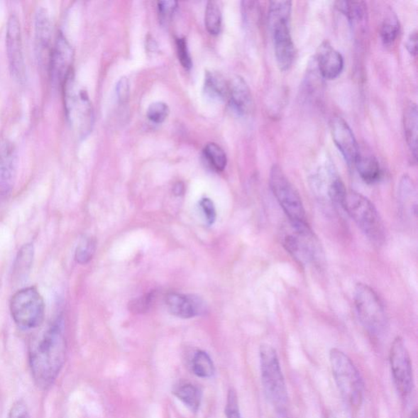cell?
Masks as SVG:
<instances>
[{"label": "cell", "mask_w": 418, "mask_h": 418, "mask_svg": "<svg viewBox=\"0 0 418 418\" xmlns=\"http://www.w3.org/2000/svg\"><path fill=\"white\" fill-rule=\"evenodd\" d=\"M407 50L412 56L416 57L417 54V31H412L406 42Z\"/></svg>", "instance_id": "obj_41"}, {"label": "cell", "mask_w": 418, "mask_h": 418, "mask_svg": "<svg viewBox=\"0 0 418 418\" xmlns=\"http://www.w3.org/2000/svg\"><path fill=\"white\" fill-rule=\"evenodd\" d=\"M67 339L64 324L57 319L35 338L29 348V365L38 387H52L66 362Z\"/></svg>", "instance_id": "obj_1"}, {"label": "cell", "mask_w": 418, "mask_h": 418, "mask_svg": "<svg viewBox=\"0 0 418 418\" xmlns=\"http://www.w3.org/2000/svg\"><path fill=\"white\" fill-rule=\"evenodd\" d=\"M116 92L119 99L121 102L126 101L128 99L129 94L128 81L126 78H122L119 81L116 87Z\"/></svg>", "instance_id": "obj_40"}, {"label": "cell", "mask_w": 418, "mask_h": 418, "mask_svg": "<svg viewBox=\"0 0 418 418\" xmlns=\"http://www.w3.org/2000/svg\"><path fill=\"white\" fill-rule=\"evenodd\" d=\"M409 418H418L417 409L412 412V414H410Z\"/></svg>", "instance_id": "obj_43"}, {"label": "cell", "mask_w": 418, "mask_h": 418, "mask_svg": "<svg viewBox=\"0 0 418 418\" xmlns=\"http://www.w3.org/2000/svg\"><path fill=\"white\" fill-rule=\"evenodd\" d=\"M327 418H341L340 417H339L338 415L334 414H329Z\"/></svg>", "instance_id": "obj_44"}, {"label": "cell", "mask_w": 418, "mask_h": 418, "mask_svg": "<svg viewBox=\"0 0 418 418\" xmlns=\"http://www.w3.org/2000/svg\"><path fill=\"white\" fill-rule=\"evenodd\" d=\"M192 370L201 378H210L214 375L215 366L207 352L198 351L192 360Z\"/></svg>", "instance_id": "obj_26"}, {"label": "cell", "mask_w": 418, "mask_h": 418, "mask_svg": "<svg viewBox=\"0 0 418 418\" xmlns=\"http://www.w3.org/2000/svg\"><path fill=\"white\" fill-rule=\"evenodd\" d=\"M260 376L265 394L276 408L283 409L287 401V390L278 355L268 344L260 346Z\"/></svg>", "instance_id": "obj_5"}, {"label": "cell", "mask_w": 418, "mask_h": 418, "mask_svg": "<svg viewBox=\"0 0 418 418\" xmlns=\"http://www.w3.org/2000/svg\"><path fill=\"white\" fill-rule=\"evenodd\" d=\"M354 301L363 326L373 336L383 334L387 328V317L383 303L377 292L365 284H357Z\"/></svg>", "instance_id": "obj_8"}, {"label": "cell", "mask_w": 418, "mask_h": 418, "mask_svg": "<svg viewBox=\"0 0 418 418\" xmlns=\"http://www.w3.org/2000/svg\"><path fill=\"white\" fill-rule=\"evenodd\" d=\"M200 206L204 211L206 221L209 226L213 225L216 221V209L213 201L209 198H204L200 201Z\"/></svg>", "instance_id": "obj_38"}, {"label": "cell", "mask_w": 418, "mask_h": 418, "mask_svg": "<svg viewBox=\"0 0 418 418\" xmlns=\"http://www.w3.org/2000/svg\"><path fill=\"white\" fill-rule=\"evenodd\" d=\"M74 50L62 32H59L52 48L48 67L54 83L63 84L68 75L72 72Z\"/></svg>", "instance_id": "obj_12"}, {"label": "cell", "mask_w": 418, "mask_h": 418, "mask_svg": "<svg viewBox=\"0 0 418 418\" xmlns=\"http://www.w3.org/2000/svg\"><path fill=\"white\" fill-rule=\"evenodd\" d=\"M34 256L33 244L26 243L21 248L13 264V277L15 281L21 282L28 277Z\"/></svg>", "instance_id": "obj_22"}, {"label": "cell", "mask_w": 418, "mask_h": 418, "mask_svg": "<svg viewBox=\"0 0 418 418\" xmlns=\"http://www.w3.org/2000/svg\"><path fill=\"white\" fill-rule=\"evenodd\" d=\"M152 298H153V295L150 293V295H146L133 300L132 303H130V309L134 313H143L148 311L151 305Z\"/></svg>", "instance_id": "obj_36"}, {"label": "cell", "mask_w": 418, "mask_h": 418, "mask_svg": "<svg viewBox=\"0 0 418 418\" xmlns=\"http://www.w3.org/2000/svg\"><path fill=\"white\" fill-rule=\"evenodd\" d=\"M64 89L65 111L70 124L77 130L81 138L90 132L94 121L89 96L76 85L73 70L62 84Z\"/></svg>", "instance_id": "obj_6"}, {"label": "cell", "mask_w": 418, "mask_h": 418, "mask_svg": "<svg viewBox=\"0 0 418 418\" xmlns=\"http://www.w3.org/2000/svg\"><path fill=\"white\" fill-rule=\"evenodd\" d=\"M400 27L399 20L394 14L390 13L383 19L380 27V35L385 45H392L397 39Z\"/></svg>", "instance_id": "obj_29"}, {"label": "cell", "mask_w": 418, "mask_h": 418, "mask_svg": "<svg viewBox=\"0 0 418 418\" xmlns=\"http://www.w3.org/2000/svg\"><path fill=\"white\" fill-rule=\"evenodd\" d=\"M317 62L319 74L328 80L338 78L344 68L343 57L328 42L319 46Z\"/></svg>", "instance_id": "obj_18"}, {"label": "cell", "mask_w": 418, "mask_h": 418, "mask_svg": "<svg viewBox=\"0 0 418 418\" xmlns=\"http://www.w3.org/2000/svg\"><path fill=\"white\" fill-rule=\"evenodd\" d=\"M204 156L216 171H224L227 164L226 155L219 145L209 143L204 150Z\"/></svg>", "instance_id": "obj_30"}, {"label": "cell", "mask_w": 418, "mask_h": 418, "mask_svg": "<svg viewBox=\"0 0 418 418\" xmlns=\"http://www.w3.org/2000/svg\"><path fill=\"white\" fill-rule=\"evenodd\" d=\"M221 11L216 1H209L205 11V26L211 35H219L221 28Z\"/></svg>", "instance_id": "obj_28"}, {"label": "cell", "mask_w": 418, "mask_h": 418, "mask_svg": "<svg viewBox=\"0 0 418 418\" xmlns=\"http://www.w3.org/2000/svg\"><path fill=\"white\" fill-rule=\"evenodd\" d=\"M290 23V20H279L269 23L273 35L276 62L283 72L292 67L296 54Z\"/></svg>", "instance_id": "obj_11"}, {"label": "cell", "mask_w": 418, "mask_h": 418, "mask_svg": "<svg viewBox=\"0 0 418 418\" xmlns=\"http://www.w3.org/2000/svg\"><path fill=\"white\" fill-rule=\"evenodd\" d=\"M8 418H31L28 407L23 400H18L13 405Z\"/></svg>", "instance_id": "obj_37"}, {"label": "cell", "mask_w": 418, "mask_h": 418, "mask_svg": "<svg viewBox=\"0 0 418 418\" xmlns=\"http://www.w3.org/2000/svg\"><path fill=\"white\" fill-rule=\"evenodd\" d=\"M96 251V241L94 238H86L79 244L76 248L75 258L79 264H87L90 262Z\"/></svg>", "instance_id": "obj_32"}, {"label": "cell", "mask_w": 418, "mask_h": 418, "mask_svg": "<svg viewBox=\"0 0 418 418\" xmlns=\"http://www.w3.org/2000/svg\"><path fill=\"white\" fill-rule=\"evenodd\" d=\"M176 397L194 412H198L202 400V393L197 387L189 383H180L172 390Z\"/></svg>", "instance_id": "obj_23"}, {"label": "cell", "mask_w": 418, "mask_h": 418, "mask_svg": "<svg viewBox=\"0 0 418 418\" xmlns=\"http://www.w3.org/2000/svg\"><path fill=\"white\" fill-rule=\"evenodd\" d=\"M159 12L162 21H167L170 20L173 13L177 8V2L176 1H160L158 3Z\"/></svg>", "instance_id": "obj_39"}, {"label": "cell", "mask_w": 418, "mask_h": 418, "mask_svg": "<svg viewBox=\"0 0 418 418\" xmlns=\"http://www.w3.org/2000/svg\"><path fill=\"white\" fill-rule=\"evenodd\" d=\"M404 128L407 144H408L412 155L415 160L417 159V132L418 112L414 103L406 107L404 116Z\"/></svg>", "instance_id": "obj_20"}, {"label": "cell", "mask_w": 418, "mask_h": 418, "mask_svg": "<svg viewBox=\"0 0 418 418\" xmlns=\"http://www.w3.org/2000/svg\"><path fill=\"white\" fill-rule=\"evenodd\" d=\"M6 50L11 74L18 83L26 79L21 29L17 16L9 18L6 31Z\"/></svg>", "instance_id": "obj_10"}, {"label": "cell", "mask_w": 418, "mask_h": 418, "mask_svg": "<svg viewBox=\"0 0 418 418\" xmlns=\"http://www.w3.org/2000/svg\"><path fill=\"white\" fill-rule=\"evenodd\" d=\"M225 414L227 418H241L238 395L234 388H231L228 392Z\"/></svg>", "instance_id": "obj_34"}, {"label": "cell", "mask_w": 418, "mask_h": 418, "mask_svg": "<svg viewBox=\"0 0 418 418\" xmlns=\"http://www.w3.org/2000/svg\"><path fill=\"white\" fill-rule=\"evenodd\" d=\"M336 8L343 13L352 23H359L365 18L367 5L362 1H338Z\"/></svg>", "instance_id": "obj_24"}, {"label": "cell", "mask_w": 418, "mask_h": 418, "mask_svg": "<svg viewBox=\"0 0 418 418\" xmlns=\"http://www.w3.org/2000/svg\"><path fill=\"white\" fill-rule=\"evenodd\" d=\"M205 90L214 99H227L228 82L221 75L208 72L205 76Z\"/></svg>", "instance_id": "obj_27"}, {"label": "cell", "mask_w": 418, "mask_h": 418, "mask_svg": "<svg viewBox=\"0 0 418 418\" xmlns=\"http://www.w3.org/2000/svg\"><path fill=\"white\" fill-rule=\"evenodd\" d=\"M346 192L347 189L343 182L341 180L339 177L334 175L329 187V195L331 200L343 209Z\"/></svg>", "instance_id": "obj_31"}, {"label": "cell", "mask_w": 418, "mask_h": 418, "mask_svg": "<svg viewBox=\"0 0 418 418\" xmlns=\"http://www.w3.org/2000/svg\"><path fill=\"white\" fill-rule=\"evenodd\" d=\"M18 170V151L13 143L4 141L0 145V199L12 194Z\"/></svg>", "instance_id": "obj_13"}, {"label": "cell", "mask_w": 418, "mask_h": 418, "mask_svg": "<svg viewBox=\"0 0 418 418\" xmlns=\"http://www.w3.org/2000/svg\"><path fill=\"white\" fill-rule=\"evenodd\" d=\"M10 311L19 328L34 329L39 328L45 320V304L36 287H24L13 296Z\"/></svg>", "instance_id": "obj_7"}, {"label": "cell", "mask_w": 418, "mask_h": 418, "mask_svg": "<svg viewBox=\"0 0 418 418\" xmlns=\"http://www.w3.org/2000/svg\"><path fill=\"white\" fill-rule=\"evenodd\" d=\"M355 166L363 181L368 184L375 183L382 177V170L379 162L372 155L363 154L360 150Z\"/></svg>", "instance_id": "obj_21"}, {"label": "cell", "mask_w": 418, "mask_h": 418, "mask_svg": "<svg viewBox=\"0 0 418 418\" xmlns=\"http://www.w3.org/2000/svg\"><path fill=\"white\" fill-rule=\"evenodd\" d=\"M331 133L336 148L343 155L347 164L355 165L360 148L348 123L343 119H334L331 123Z\"/></svg>", "instance_id": "obj_14"}, {"label": "cell", "mask_w": 418, "mask_h": 418, "mask_svg": "<svg viewBox=\"0 0 418 418\" xmlns=\"http://www.w3.org/2000/svg\"><path fill=\"white\" fill-rule=\"evenodd\" d=\"M343 209L354 220L369 240L378 244L383 243L384 224L370 200L360 193L347 189Z\"/></svg>", "instance_id": "obj_4"}, {"label": "cell", "mask_w": 418, "mask_h": 418, "mask_svg": "<svg viewBox=\"0 0 418 418\" xmlns=\"http://www.w3.org/2000/svg\"><path fill=\"white\" fill-rule=\"evenodd\" d=\"M166 306L173 316L182 319L198 317L205 312L204 303L199 297L179 293L167 295Z\"/></svg>", "instance_id": "obj_16"}, {"label": "cell", "mask_w": 418, "mask_h": 418, "mask_svg": "<svg viewBox=\"0 0 418 418\" xmlns=\"http://www.w3.org/2000/svg\"><path fill=\"white\" fill-rule=\"evenodd\" d=\"M269 182L274 197L284 210L293 229L299 231L312 230L300 195L280 166L274 165L271 167Z\"/></svg>", "instance_id": "obj_2"}, {"label": "cell", "mask_w": 418, "mask_h": 418, "mask_svg": "<svg viewBox=\"0 0 418 418\" xmlns=\"http://www.w3.org/2000/svg\"><path fill=\"white\" fill-rule=\"evenodd\" d=\"M184 191H185L184 186H183L182 183H180V182L175 185V188H173V192H175V194L176 195H182L184 193Z\"/></svg>", "instance_id": "obj_42"}, {"label": "cell", "mask_w": 418, "mask_h": 418, "mask_svg": "<svg viewBox=\"0 0 418 418\" xmlns=\"http://www.w3.org/2000/svg\"><path fill=\"white\" fill-rule=\"evenodd\" d=\"M177 52L179 61L185 69L189 70L192 67V61L189 56L187 42L185 38H179L176 41Z\"/></svg>", "instance_id": "obj_35"}, {"label": "cell", "mask_w": 418, "mask_h": 418, "mask_svg": "<svg viewBox=\"0 0 418 418\" xmlns=\"http://www.w3.org/2000/svg\"><path fill=\"white\" fill-rule=\"evenodd\" d=\"M390 365L396 388L407 397L414 389V373L409 351L400 336L395 338L390 346Z\"/></svg>", "instance_id": "obj_9"}, {"label": "cell", "mask_w": 418, "mask_h": 418, "mask_svg": "<svg viewBox=\"0 0 418 418\" xmlns=\"http://www.w3.org/2000/svg\"><path fill=\"white\" fill-rule=\"evenodd\" d=\"M329 359L336 387L346 403L353 409L359 408L363 399V383L360 372L349 356L339 349L331 350Z\"/></svg>", "instance_id": "obj_3"}, {"label": "cell", "mask_w": 418, "mask_h": 418, "mask_svg": "<svg viewBox=\"0 0 418 418\" xmlns=\"http://www.w3.org/2000/svg\"><path fill=\"white\" fill-rule=\"evenodd\" d=\"M293 234L285 236L283 246L293 258L302 265L307 263L313 258L314 243L312 231H299L293 229Z\"/></svg>", "instance_id": "obj_15"}, {"label": "cell", "mask_w": 418, "mask_h": 418, "mask_svg": "<svg viewBox=\"0 0 418 418\" xmlns=\"http://www.w3.org/2000/svg\"><path fill=\"white\" fill-rule=\"evenodd\" d=\"M170 114V108L164 102H155L151 104L148 110V119L155 123H161L165 121Z\"/></svg>", "instance_id": "obj_33"}, {"label": "cell", "mask_w": 418, "mask_h": 418, "mask_svg": "<svg viewBox=\"0 0 418 418\" xmlns=\"http://www.w3.org/2000/svg\"><path fill=\"white\" fill-rule=\"evenodd\" d=\"M35 39L38 57L41 62H50L52 52V27L50 16L45 9H38L35 13Z\"/></svg>", "instance_id": "obj_17"}, {"label": "cell", "mask_w": 418, "mask_h": 418, "mask_svg": "<svg viewBox=\"0 0 418 418\" xmlns=\"http://www.w3.org/2000/svg\"><path fill=\"white\" fill-rule=\"evenodd\" d=\"M416 198V192L414 182L409 177L402 178L400 185V199L402 207L408 210L409 209L412 216H417V200H412Z\"/></svg>", "instance_id": "obj_25"}, {"label": "cell", "mask_w": 418, "mask_h": 418, "mask_svg": "<svg viewBox=\"0 0 418 418\" xmlns=\"http://www.w3.org/2000/svg\"><path fill=\"white\" fill-rule=\"evenodd\" d=\"M227 99L234 110L241 116H248L253 111L252 92L246 81L240 76L228 82Z\"/></svg>", "instance_id": "obj_19"}]
</instances>
